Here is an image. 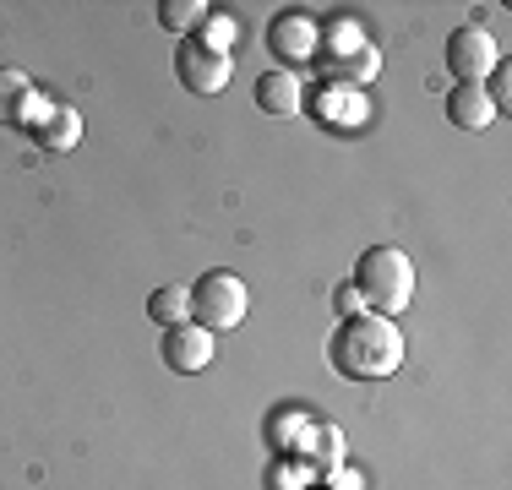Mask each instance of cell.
I'll return each mask as SVG.
<instances>
[{
    "label": "cell",
    "instance_id": "obj_16",
    "mask_svg": "<svg viewBox=\"0 0 512 490\" xmlns=\"http://www.w3.org/2000/svg\"><path fill=\"white\" fill-rule=\"evenodd\" d=\"M202 44L207 49H218V55H229V49H235V17H224V11H207L202 17Z\"/></svg>",
    "mask_w": 512,
    "mask_h": 490
},
{
    "label": "cell",
    "instance_id": "obj_4",
    "mask_svg": "<svg viewBox=\"0 0 512 490\" xmlns=\"http://www.w3.org/2000/svg\"><path fill=\"white\" fill-rule=\"evenodd\" d=\"M175 77L186 93L197 98H218L229 88V77H235V55H218V49H207L202 39H180L175 49Z\"/></svg>",
    "mask_w": 512,
    "mask_h": 490
},
{
    "label": "cell",
    "instance_id": "obj_17",
    "mask_svg": "<svg viewBox=\"0 0 512 490\" xmlns=\"http://www.w3.org/2000/svg\"><path fill=\"white\" fill-rule=\"evenodd\" d=\"M485 98H491L496 115H502V109L512 104V77H507V66H496V71H491V88H485Z\"/></svg>",
    "mask_w": 512,
    "mask_h": 490
},
{
    "label": "cell",
    "instance_id": "obj_8",
    "mask_svg": "<svg viewBox=\"0 0 512 490\" xmlns=\"http://www.w3.org/2000/svg\"><path fill=\"white\" fill-rule=\"evenodd\" d=\"M158 354H164L169 371L180 376H197L213 365V333L197 322H180V327H164V343H158Z\"/></svg>",
    "mask_w": 512,
    "mask_h": 490
},
{
    "label": "cell",
    "instance_id": "obj_1",
    "mask_svg": "<svg viewBox=\"0 0 512 490\" xmlns=\"http://www.w3.org/2000/svg\"><path fill=\"white\" fill-rule=\"evenodd\" d=\"M327 360H333L338 376L382 382V376H393L398 365H404V333H398L393 316H376V311L344 316L333 343H327Z\"/></svg>",
    "mask_w": 512,
    "mask_h": 490
},
{
    "label": "cell",
    "instance_id": "obj_18",
    "mask_svg": "<svg viewBox=\"0 0 512 490\" xmlns=\"http://www.w3.org/2000/svg\"><path fill=\"white\" fill-rule=\"evenodd\" d=\"M338 311H344V316H360V311H365V300H360V289H355V284L338 289Z\"/></svg>",
    "mask_w": 512,
    "mask_h": 490
},
{
    "label": "cell",
    "instance_id": "obj_2",
    "mask_svg": "<svg viewBox=\"0 0 512 490\" xmlns=\"http://www.w3.org/2000/svg\"><path fill=\"white\" fill-rule=\"evenodd\" d=\"M355 289L376 316H404L414 300V262L398 245H371L355 262Z\"/></svg>",
    "mask_w": 512,
    "mask_h": 490
},
{
    "label": "cell",
    "instance_id": "obj_11",
    "mask_svg": "<svg viewBox=\"0 0 512 490\" xmlns=\"http://www.w3.org/2000/svg\"><path fill=\"white\" fill-rule=\"evenodd\" d=\"M33 137H39L44 147H55V153H66V147H77L82 142V115L71 104H55L50 115H44V126L33 131Z\"/></svg>",
    "mask_w": 512,
    "mask_h": 490
},
{
    "label": "cell",
    "instance_id": "obj_9",
    "mask_svg": "<svg viewBox=\"0 0 512 490\" xmlns=\"http://www.w3.org/2000/svg\"><path fill=\"white\" fill-rule=\"evenodd\" d=\"M256 104H262L267 115H300V109H306V88H300L295 71L273 66V71L256 77Z\"/></svg>",
    "mask_w": 512,
    "mask_h": 490
},
{
    "label": "cell",
    "instance_id": "obj_15",
    "mask_svg": "<svg viewBox=\"0 0 512 490\" xmlns=\"http://www.w3.org/2000/svg\"><path fill=\"white\" fill-rule=\"evenodd\" d=\"M376 71H382V55H376L371 44L355 49L349 60H333V82H371Z\"/></svg>",
    "mask_w": 512,
    "mask_h": 490
},
{
    "label": "cell",
    "instance_id": "obj_14",
    "mask_svg": "<svg viewBox=\"0 0 512 490\" xmlns=\"http://www.w3.org/2000/svg\"><path fill=\"white\" fill-rule=\"evenodd\" d=\"M202 17H207L202 0H164L158 6V28L164 33H191V28H202Z\"/></svg>",
    "mask_w": 512,
    "mask_h": 490
},
{
    "label": "cell",
    "instance_id": "obj_6",
    "mask_svg": "<svg viewBox=\"0 0 512 490\" xmlns=\"http://www.w3.org/2000/svg\"><path fill=\"white\" fill-rule=\"evenodd\" d=\"M50 109H55V104L33 93V82L22 77L17 66H0V126H28V131H39Z\"/></svg>",
    "mask_w": 512,
    "mask_h": 490
},
{
    "label": "cell",
    "instance_id": "obj_10",
    "mask_svg": "<svg viewBox=\"0 0 512 490\" xmlns=\"http://www.w3.org/2000/svg\"><path fill=\"white\" fill-rule=\"evenodd\" d=\"M447 120H453L458 131H485L496 120L491 98H485L480 82H458L453 93H447Z\"/></svg>",
    "mask_w": 512,
    "mask_h": 490
},
{
    "label": "cell",
    "instance_id": "obj_13",
    "mask_svg": "<svg viewBox=\"0 0 512 490\" xmlns=\"http://www.w3.org/2000/svg\"><path fill=\"white\" fill-rule=\"evenodd\" d=\"M148 316H153L158 327H180V322H191V289H180V284L153 289V294H148Z\"/></svg>",
    "mask_w": 512,
    "mask_h": 490
},
{
    "label": "cell",
    "instance_id": "obj_12",
    "mask_svg": "<svg viewBox=\"0 0 512 490\" xmlns=\"http://www.w3.org/2000/svg\"><path fill=\"white\" fill-rule=\"evenodd\" d=\"M355 49H365V39H360V22L333 17L327 28H316V55H327V60H349Z\"/></svg>",
    "mask_w": 512,
    "mask_h": 490
},
{
    "label": "cell",
    "instance_id": "obj_5",
    "mask_svg": "<svg viewBox=\"0 0 512 490\" xmlns=\"http://www.w3.org/2000/svg\"><path fill=\"white\" fill-rule=\"evenodd\" d=\"M502 66V49H496V39L480 28V22H463V28L447 33V71H453L458 82H480Z\"/></svg>",
    "mask_w": 512,
    "mask_h": 490
},
{
    "label": "cell",
    "instance_id": "obj_7",
    "mask_svg": "<svg viewBox=\"0 0 512 490\" xmlns=\"http://www.w3.org/2000/svg\"><path fill=\"white\" fill-rule=\"evenodd\" d=\"M267 49H273L278 60H284V71L306 66V60L316 55V22L306 17V11H278L273 22H267Z\"/></svg>",
    "mask_w": 512,
    "mask_h": 490
},
{
    "label": "cell",
    "instance_id": "obj_3",
    "mask_svg": "<svg viewBox=\"0 0 512 490\" xmlns=\"http://www.w3.org/2000/svg\"><path fill=\"white\" fill-rule=\"evenodd\" d=\"M246 284H240L229 267H213V273H202L197 284H191V316H197V327L207 333H229V327L246 322Z\"/></svg>",
    "mask_w": 512,
    "mask_h": 490
}]
</instances>
